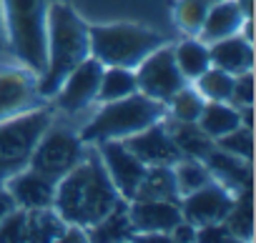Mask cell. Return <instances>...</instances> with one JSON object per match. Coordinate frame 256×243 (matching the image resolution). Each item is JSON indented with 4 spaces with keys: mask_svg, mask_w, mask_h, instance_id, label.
Returning <instances> with one entry per match:
<instances>
[{
    "mask_svg": "<svg viewBox=\"0 0 256 243\" xmlns=\"http://www.w3.org/2000/svg\"><path fill=\"white\" fill-rule=\"evenodd\" d=\"M16 63L10 53V40H8V28H6V15H3V3H0V65Z\"/></svg>",
    "mask_w": 256,
    "mask_h": 243,
    "instance_id": "36",
    "label": "cell"
},
{
    "mask_svg": "<svg viewBox=\"0 0 256 243\" xmlns=\"http://www.w3.org/2000/svg\"><path fill=\"white\" fill-rule=\"evenodd\" d=\"M166 126H168L181 156H186V158H204L214 148V141L198 128V123H184V120L166 118Z\"/></svg>",
    "mask_w": 256,
    "mask_h": 243,
    "instance_id": "22",
    "label": "cell"
},
{
    "mask_svg": "<svg viewBox=\"0 0 256 243\" xmlns=\"http://www.w3.org/2000/svg\"><path fill=\"white\" fill-rule=\"evenodd\" d=\"M120 201L123 198L108 178L98 151L90 148L86 151L83 161L56 183L53 208L66 223L88 231Z\"/></svg>",
    "mask_w": 256,
    "mask_h": 243,
    "instance_id": "1",
    "label": "cell"
},
{
    "mask_svg": "<svg viewBox=\"0 0 256 243\" xmlns=\"http://www.w3.org/2000/svg\"><path fill=\"white\" fill-rule=\"evenodd\" d=\"M100 73L103 65L88 55L80 65H76L66 80L60 83V88L56 90V105L66 113H80L86 110L90 103L98 100V85H100Z\"/></svg>",
    "mask_w": 256,
    "mask_h": 243,
    "instance_id": "10",
    "label": "cell"
},
{
    "mask_svg": "<svg viewBox=\"0 0 256 243\" xmlns=\"http://www.w3.org/2000/svg\"><path fill=\"white\" fill-rule=\"evenodd\" d=\"M166 118V103L154 100L144 93H131L118 100L103 103V108L93 115L90 123L78 133L83 143H103V141H123L158 120Z\"/></svg>",
    "mask_w": 256,
    "mask_h": 243,
    "instance_id": "3",
    "label": "cell"
},
{
    "mask_svg": "<svg viewBox=\"0 0 256 243\" xmlns=\"http://www.w3.org/2000/svg\"><path fill=\"white\" fill-rule=\"evenodd\" d=\"M171 168H174V178H176V186H178V196H186V193L206 186L208 181H214L201 158H186L184 156Z\"/></svg>",
    "mask_w": 256,
    "mask_h": 243,
    "instance_id": "28",
    "label": "cell"
},
{
    "mask_svg": "<svg viewBox=\"0 0 256 243\" xmlns=\"http://www.w3.org/2000/svg\"><path fill=\"white\" fill-rule=\"evenodd\" d=\"M88 40H90V55L106 68H136L148 53H154L158 45H164V35L134 25V23H113V25H88Z\"/></svg>",
    "mask_w": 256,
    "mask_h": 243,
    "instance_id": "5",
    "label": "cell"
},
{
    "mask_svg": "<svg viewBox=\"0 0 256 243\" xmlns=\"http://www.w3.org/2000/svg\"><path fill=\"white\" fill-rule=\"evenodd\" d=\"M136 85H138V93L154 98V100H161V103H168L171 95L176 90H181L188 80L181 75L178 65H176V58H174V45H158L154 53H148L136 68Z\"/></svg>",
    "mask_w": 256,
    "mask_h": 243,
    "instance_id": "7",
    "label": "cell"
},
{
    "mask_svg": "<svg viewBox=\"0 0 256 243\" xmlns=\"http://www.w3.org/2000/svg\"><path fill=\"white\" fill-rule=\"evenodd\" d=\"M8 193L13 196L18 208L26 211H36V208H48L53 206V196H56V183L48 181L46 176L36 173L33 168H20L16 171L8 183H6Z\"/></svg>",
    "mask_w": 256,
    "mask_h": 243,
    "instance_id": "15",
    "label": "cell"
},
{
    "mask_svg": "<svg viewBox=\"0 0 256 243\" xmlns=\"http://www.w3.org/2000/svg\"><path fill=\"white\" fill-rule=\"evenodd\" d=\"M174 58H176V65H178L181 75L188 83H194L206 68H211L208 45L198 38H188V40L174 45Z\"/></svg>",
    "mask_w": 256,
    "mask_h": 243,
    "instance_id": "23",
    "label": "cell"
},
{
    "mask_svg": "<svg viewBox=\"0 0 256 243\" xmlns=\"http://www.w3.org/2000/svg\"><path fill=\"white\" fill-rule=\"evenodd\" d=\"M201 161L206 163L211 178L216 183H221L224 188H228L231 193L251 186V161L236 158V156L221 151L218 146H214Z\"/></svg>",
    "mask_w": 256,
    "mask_h": 243,
    "instance_id": "17",
    "label": "cell"
},
{
    "mask_svg": "<svg viewBox=\"0 0 256 243\" xmlns=\"http://www.w3.org/2000/svg\"><path fill=\"white\" fill-rule=\"evenodd\" d=\"M208 3H216V0H208Z\"/></svg>",
    "mask_w": 256,
    "mask_h": 243,
    "instance_id": "40",
    "label": "cell"
},
{
    "mask_svg": "<svg viewBox=\"0 0 256 243\" xmlns=\"http://www.w3.org/2000/svg\"><path fill=\"white\" fill-rule=\"evenodd\" d=\"M196 241H198V243H231V241H236V238L231 236V231L226 228V223L218 221V223L198 226V228H196Z\"/></svg>",
    "mask_w": 256,
    "mask_h": 243,
    "instance_id": "34",
    "label": "cell"
},
{
    "mask_svg": "<svg viewBox=\"0 0 256 243\" xmlns=\"http://www.w3.org/2000/svg\"><path fill=\"white\" fill-rule=\"evenodd\" d=\"M134 233H171L184 218L178 201H128Z\"/></svg>",
    "mask_w": 256,
    "mask_h": 243,
    "instance_id": "14",
    "label": "cell"
},
{
    "mask_svg": "<svg viewBox=\"0 0 256 243\" xmlns=\"http://www.w3.org/2000/svg\"><path fill=\"white\" fill-rule=\"evenodd\" d=\"M231 203H234V193L228 188H224L221 183L208 181L206 186L181 196L178 208H181V216L198 228V226H206V223L224 221Z\"/></svg>",
    "mask_w": 256,
    "mask_h": 243,
    "instance_id": "12",
    "label": "cell"
},
{
    "mask_svg": "<svg viewBox=\"0 0 256 243\" xmlns=\"http://www.w3.org/2000/svg\"><path fill=\"white\" fill-rule=\"evenodd\" d=\"M196 123L211 141H216L241 126V115H238V108L231 105L228 100H206Z\"/></svg>",
    "mask_w": 256,
    "mask_h": 243,
    "instance_id": "20",
    "label": "cell"
},
{
    "mask_svg": "<svg viewBox=\"0 0 256 243\" xmlns=\"http://www.w3.org/2000/svg\"><path fill=\"white\" fill-rule=\"evenodd\" d=\"M246 15L241 13L236 0H216L208 5V13L204 18V25L198 30V40H204L206 45L228 35H236L244 25Z\"/></svg>",
    "mask_w": 256,
    "mask_h": 243,
    "instance_id": "18",
    "label": "cell"
},
{
    "mask_svg": "<svg viewBox=\"0 0 256 243\" xmlns=\"http://www.w3.org/2000/svg\"><path fill=\"white\" fill-rule=\"evenodd\" d=\"M13 208H18L16 201H13V196L8 193V188H0V221H3Z\"/></svg>",
    "mask_w": 256,
    "mask_h": 243,
    "instance_id": "38",
    "label": "cell"
},
{
    "mask_svg": "<svg viewBox=\"0 0 256 243\" xmlns=\"http://www.w3.org/2000/svg\"><path fill=\"white\" fill-rule=\"evenodd\" d=\"M131 201H181L171 166H146V173Z\"/></svg>",
    "mask_w": 256,
    "mask_h": 243,
    "instance_id": "19",
    "label": "cell"
},
{
    "mask_svg": "<svg viewBox=\"0 0 256 243\" xmlns=\"http://www.w3.org/2000/svg\"><path fill=\"white\" fill-rule=\"evenodd\" d=\"M171 243L176 241V243H188V241H196V226L194 223H188L186 218H181L174 228H171Z\"/></svg>",
    "mask_w": 256,
    "mask_h": 243,
    "instance_id": "35",
    "label": "cell"
},
{
    "mask_svg": "<svg viewBox=\"0 0 256 243\" xmlns=\"http://www.w3.org/2000/svg\"><path fill=\"white\" fill-rule=\"evenodd\" d=\"M208 5H211L208 0H178L176 8H174V15H176L178 28L186 35L198 38V30L204 25V18L208 13Z\"/></svg>",
    "mask_w": 256,
    "mask_h": 243,
    "instance_id": "30",
    "label": "cell"
},
{
    "mask_svg": "<svg viewBox=\"0 0 256 243\" xmlns=\"http://www.w3.org/2000/svg\"><path fill=\"white\" fill-rule=\"evenodd\" d=\"M63 228H66V221L56 213L53 206L28 211V241H33V243L60 241Z\"/></svg>",
    "mask_w": 256,
    "mask_h": 243,
    "instance_id": "26",
    "label": "cell"
},
{
    "mask_svg": "<svg viewBox=\"0 0 256 243\" xmlns=\"http://www.w3.org/2000/svg\"><path fill=\"white\" fill-rule=\"evenodd\" d=\"M208 58L214 68H221L231 75H241L254 70V43L236 33L208 43Z\"/></svg>",
    "mask_w": 256,
    "mask_h": 243,
    "instance_id": "16",
    "label": "cell"
},
{
    "mask_svg": "<svg viewBox=\"0 0 256 243\" xmlns=\"http://www.w3.org/2000/svg\"><path fill=\"white\" fill-rule=\"evenodd\" d=\"M86 151H88V143H83L80 136H76L70 128L50 123L46 133L40 136V141L36 143L28 158V168L58 183L66 173H70L83 161Z\"/></svg>",
    "mask_w": 256,
    "mask_h": 243,
    "instance_id": "6",
    "label": "cell"
},
{
    "mask_svg": "<svg viewBox=\"0 0 256 243\" xmlns=\"http://www.w3.org/2000/svg\"><path fill=\"white\" fill-rule=\"evenodd\" d=\"M123 143L144 166H174L176 161L184 158L166 126V118L134 136L123 138Z\"/></svg>",
    "mask_w": 256,
    "mask_h": 243,
    "instance_id": "13",
    "label": "cell"
},
{
    "mask_svg": "<svg viewBox=\"0 0 256 243\" xmlns=\"http://www.w3.org/2000/svg\"><path fill=\"white\" fill-rule=\"evenodd\" d=\"M231 105L241 108V105H254V73H241L234 75V88H231Z\"/></svg>",
    "mask_w": 256,
    "mask_h": 243,
    "instance_id": "33",
    "label": "cell"
},
{
    "mask_svg": "<svg viewBox=\"0 0 256 243\" xmlns=\"http://www.w3.org/2000/svg\"><path fill=\"white\" fill-rule=\"evenodd\" d=\"M204 98L201 93L194 88V85H184L181 90H176L171 95V100L166 103V118H174V120H184V123H196L201 110H204Z\"/></svg>",
    "mask_w": 256,
    "mask_h": 243,
    "instance_id": "27",
    "label": "cell"
},
{
    "mask_svg": "<svg viewBox=\"0 0 256 243\" xmlns=\"http://www.w3.org/2000/svg\"><path fill=\"white\" fill-rule=\"evenodd\" d=\"M50 123L53 118L46 108H36L23 115L0 120V158L28 163L36 143L40 141V136Z\"/></svg>",
    "mask_w": 256,
    "mask_h": 243,
    "instance_id": "9",
    "label": "cell"
},
{
    "mask_svg": "<svg viewBox=\"0 0 256 243\" xmlns=\"http://www.w3.org/2000/svg\"><path fill=\"white\" fill-rule=\"evenodd\" d=\"M194 88L201 93L204 100H228L234 88V75L211 65L194 80Z\"/></svg>",
    "mask_w": 256,
    "mask_h": 243,
    "instance_id": "29",
    "label": "cell"
},
{
    "mask_svg": "<svg viewBox=\"0 0 256 243\" xmlns=\"http://www.w3.org/2000/svg\"><path fill=\"white\" fill-rule=\"evenodd\" d=\"M214 146H218L221 151L236 156V158H244V161H251V153H254V131L248 126H238L234 128L231 133L221 136L214 141Z\"/></svg>",
    "mask_w": 256,
    "mask_h": 243,
    "instance_id": "31",
    "label": "cell"
},
{
    "mask_svg": "<svg viewBox=\"0 0 256 243\" xmlns=\"http://www.w3.org/2000/svg\"><path fill=\"white\" fill-rule=\"evenodd\" d=\"M136 73L131 68H116V65H106L100 73V85H98V100L108 103V100H118L136 93Z\"/></svg>",
    "mask_w": 256,
    "mask_h": 243,
    "instance_id": "25",
    "label": "cell"
},
{
    "mask_svg": "<svg viewBox=\"0 0 256 243\" xmlns=\"http://www.w3.org/2000/svg\"><path fill=\"white\" fill-rule=\"evenodd\" d=\"M236 3H238V8L246 18H254V0H236Z\"/></svg>",
    "mask_w": 256,
    "mask_h": 243,
    "instance_id": "39",
    "label": "cell"
},
{
    "mask_svg": "<svg viewBox=\"0 0 256 243\" xmlns=\"http://www.w3.org/2000/svg\"><path fill=\"white\" fill-rule=\"evenodd\" d=\"M26 166H28V163H23V161H3V158H0V188H6L8 178H10L16 171L26 168Z\"/></svg>",
    "mask_w": 256,
    "mask_h": 243,
    "instance_id": "37",
    "label": "cell"
},
{
    "mask_svg": "<svg viewBox=\"0 0 256 243\" xmlns=\"http://www.w3.org/2000/svg\"><path fill=\"white\" fill-rule=\"evenodd\" d=\"M28 241V211L13 208L0 221V243H26Z\"/></svg>",
    "mask_w": 256,
    "mask_h": 243,
    "instance_id": "32",
    "label": "cell"
},
{
    "mask_svg": "<svg viewBox=\"0 0 256 243\" xmlns=\"http://www.w3.org/2000/svg\"><path fill=\"white\" fill-rule=\"evenodd\" d=\"M16 63L43 73L48 40V8L53 0H0Z\"/></svg>",
    "mask_w": 256,
    "mask_h": 243,
    "instance_id": "4",
    "label": "cell"
},
{
    "mask_svg": "<svg viewBox=\"0 0 256 243\" xmlns=\"http://www.w3.org/2000/svg\"><path fill=\"white\" fill-rule=\"evenodd\" d=\"M226 228L236 241H251L254 238V208H251V186L234 193V203L224 218Z\"/></svg>",
    "mask_w": 256,
    "mask_h": 243,
    "instance_id": "24",
    "label": "cell"
},
{
    "mask_svg": "<svg viewBox=\"0 0 256 243\" xmlns=\"http://www.w3.org/2000/svg\"><path fill=\"white\" fill-rule=\"evenodd\" d=\"M90 55L88 25L63 0H53L48 8V40H46V68L38 75L43 98H53L66 75Z\"/></svg>",
    "mask_w": 256,
    "mask_h": 243,
    "instance_id": "2",
    "label": "cell"
},
{
    "mask_svg": "<svg viewBox=\"0 0 256 243\" xmlns=\"http://www.w3.org/2000/svg\"><path fill=\"white\" fill-rule=\"evenodd\" d=\"M88 241L93 243H113V241H131L134 236V226L128 218V201L123 198L113 211H108L96 226H90L86 231Z\"/></svg>",
    "mask_w": 256,
    "mask_h": 243,
    "instance_id": "21",
    "label": "cell"
},
{
    "mask_svg": "<svg viewBox=\"0 0 256 243\" xmlns=\"http://www.w3.org/2000/svg\"><path fill=\"white\" fill-rule=\"evenodd\" d=\"M46 98L38 88V73L20 63L0 65V120L43 108Z\"/></svg>",
    "mask_w": 256,
    "mask_h": 243,
    "instance_id": "8",
    "label": "cell"
},
{
    "mask_svg": "<svg viewBox=\"0 0 256 243\" xmlns=\"http://www.w3.org/2000/svg\"><path fill=\"white\" fill-rule=\"evenodd\" d=\"M96 151L106 166V173L108 178L113 181L116 191L120 193V198L131 201L134 191L138 188L144 173H146V166L126 148L123 141H103V143H96Z\"/></svg>",
    "mask_w": 256,
    "mask_h": 243,
    "instance_id": "11",
    "label": "cell"
}]
</instances>
